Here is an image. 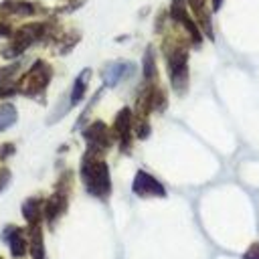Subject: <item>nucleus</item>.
Instances as JSON below:
<instances>
[{
    "mask_svg": "<svg viewBox=\"0 0 259 259\" xmlns=\"http://www.w3.org/2000/svg\"><path fill=\"white\" fill-rule=\"evenodd\" d=\"M164 57H166V67L170 75L172 89L182 95L188 89V49L186 45L174 36L164 40Z\"/></svg>",
    "mask_w": 259,
    "mask_h": 259,
    "instance_id": "obj_1",
    "label": "nucleus"
},
{
    "mask_svg": "<svg viewBox=\"0 0 259 259\" xmlns=\"http://www.w3.org/2000/svg\"><path fill=\"white\" fill-rule=\"evenodd\" d=\"M81 180L85 190L95 198H107L111 192V178L107 164L97 156L87 152L81 160Z\"/></svg>",
    "mask_w": 259,
    "mask_h": 259,
    "instance_id": "obj_2",
    "label": "nucleus"
},
{
    "mask_svg": "<svg viewBox=\"0 0 259 259\" xmlns=\"http://www.w3.org/2000/svg\"><path fill=\"white\" fill-rule=\"evenodd\" d=\"M51 32V24L49 22H28L22 24L18 30L12 32L8 45L2 47V57L4 59H14L18 55H22L30 45L42 40L45 36H49Z\"/></svg>",
    "mask_w": 259,
    "mask_h": 259,
    "instance_id": "obj_3",
    "label": "nucleus"
},
{
    "mask_svg": "<svg viewBox=\"0 0 259 259\" xmlns=\"http://www.w3.org/2000/svg\"><path fill=\"white\" fill-rule=\"evenodd\" d=\"M53 77V69L47 61H34L30 65V69L22 75V79L18 81V91L28 95V97H38L40 93H45L49 81Z\"/></svg>",
    "mask_w": 259,
    "mask_h": 259,
    "instance_id": "obj_4",
    "label": "nucleus"
},
{
    "mask_svg": "<svg viewBox=\"0 0 259 259\" xmlns=\"http://www.w3.org/2000/svg\"><path fill=\"white\" fill-rule=\"evenodd\" d=\"M168 14H170L172 22L180 24V26L186 30L190 42H192L194 47H200V42H202V30L198 28L196 20L188 14V4H186V0H172Z\"/></svg>",
    "mask_w": 259,
    "mask_h": 259,
    "instance_id": "obj_5",
    "label": "nucleus"
},
{
    "mask_svg": "<svg viewBox=\"0 0 259 259\" xmlns=\"http://www.w3.org/2000/svg\"><path fill=\"white\" fill-rule=\"evenodd\" d=\"M83 138L87 142V152L97 156L107 152L113 144V132H109V127L103 121H93L91 125H87L83 130Z\"/></svg>",
    "mask_w": 259,
    "mask_h": 259,
    "instance_id": "obj_6",
    "label": "nucleus"
},
{
    "mask_svg": "<svg viewBox=\"0 0 259 259\" xmlns=\"http://www.w3.org/2000/svg\"><path fill=\"white\" fill-rule=\"evenodd\" d=\"M132 136H134V113L130 107L119 109L113 121V138H117L121 152H130L132 148Z\"/></svg>",
    "mask_w": 259,
    "mask_h": 259,
    "instance_id": "obj_7",
    "label": "nucleus"
},
{
    "mask_svg": "<svg viewBox=\"0 0 259 259\" xmlns=\"http://www.w3.org/2000/svg\"><path fill=\"white\" fill-rule=\"evenodd\" d=\"M132 190L136 196L148 198V196H166V188L162 186V182L158 178H154L152 174H148L146 170H138L136 178L132 182Z\"/></svg>",
    "mask_w": 259,
    "mask_h": 259,
    "instance_id": "obj_8",
    "label": "nucleus"
},
{
    "mask_svg": "<svg viewBox=\"0 0 259 259\" xmlns=\"http://www.w3.org/2000/svg\"><path fill=\"white\" fill-rule=\"evenodd\" d=\"M134 71H136L134 63H130V61H115V63L105 65V69L101 71V79H103L105 87H115L123 79L132 77Z\"/></svg>",
    "mask_w": 259,
    "mask_h": 259,
    "instance_id": "obj_9",
    "label": "nucleus"
},
{
    "mask_svg": "<svg viewBox=\"0 0 259 259\" xmlns=\"http://www.w3.org/2000/svg\"><path fill=\"white\" fill-rule=\"evenodd\" d=\"M186 4L192 10V18L196 20V24L202 30V34L212 40L214 38V30H212V20H210V10L206 6V0H186Z\"/></svg>",
    "mask_w": 259,
    "mask_h": 259,
    "instance_id": "obj_10",
    "label": "nucleus"
},
{
    "mask_svg": "<svg viewBox=\"0 0 259 259\" xmlns=\"http://www.w3.org/2000/svg\"><path fill=\"white\" fill-rule=\"evenodd\" d=\"M2 239L6 241V245H8V249L14 257H22L26 253V239H24V233H22L20 227L8 225L2 231Z\"/></svg>",
    "mask_w": 259,
    "mask_h": 259,
    "instance_id": "obj_11",
    "label": "nucleus"
},
{
    "mask_svg": "<svg viewBox=\"0 0 259 259\" xmlns=\"http://www.w3.org/2000/svg\"><path fill=\"white\" fill-rule=\"evenodd\" d=\"M0 10L2 14H10V16H34L38 12V8L26 0H6L0 4Z\"/></svg>",
    "mask_w": 259,
    "mask_h": 259,
    "instance_id": "obj_12",
    "label": "nucleus"
},
{
    "mask_svg": "<svg viewBox=\"0 0 259 259\" xmlns=\"http://www.w3.org/2000/svg\"><path fill=\"white\" fill-rule=\"evenodd\" d=\"M42 200L32 196V198H26L24 204H22V217L26 219L28 225H38L40 219H42Z\"/></svg>",
    "mask_w": 259,
    "mask_h": 259,
    "instance_id": "obj_13",
    "label": "nucleus"
},
{
    "mask_svg": "<svg viewBox=\"0 0 259 259\" xmlns=\"http://www.w3.org/2000/svg\"><path fill=\"white\" fill-rule=\"evenodd\" d=\"M89 77H91V69H83V71L77 75V79H75V83H73V89H71V105H77V103L85 97Z\"/></svg>",
    "mask_w": 259,
    "mask_h": 259,
    "instance_id": "obj_14",
    "label": "nucleus"
},
{
    "mask_svg": "<svg viewBox=\"0 0 259 259\" xmlns=\"http://www.w3.org/2000/svg\"><path fill=\"white\" fill-rule=\"evenodd\" d=\"M30 255L32 259H47L45 255V243H42V231H40V223L38 225H30Z\"/></svg>",
    "mask_w": 259,
    "mask_h": 259,
    "instance_id": "obj_15",
    "label": "nucleus"
},
{
    "mask_svg": "<svg viewBox=\"0 0 259 259\" xmlns=\"http://www.w3.org/2000/svg\"><path fill=\"white\" fill-rule=\"evenodd\" d=\"M144 79H146V83H156V79H158L156 55H154L152 47H148L146 53H144Z\"/></svg>",
    "mask_w": 259,
    "mask_h": 259,
    "instance_id": "obj_16",
    "label": "nucleus"
},
{
    "mask_svg": "<svg viewBox=\"0 0 259 259\" xmlns=\"http://www.w3.org/2000/svg\"><path fill=\"white\" fill-rule=\"evenodd\" d=\"M16 117H18L16 107L12 103H2L0 105V132L8 130L10 125H14L16 123Z\"/></svg>",
    "mask_w": 259,
    "mask_h": 259,
    "instance_id": "obj_17",
    "label": "nucleus"
},
{
    "mask_svg": "<svg viewBox=\"0 0 259 259\" xmlns=\"http://www.w3.org/2000/svg\"><path fill=\"white\" fill-rule=\"evenodd\" d=\"M16 71H18V65L16 63L14 65H8V67H0V85H6Z\"/></svg>",
    "mask_w": 259,
    "mask_h": 259,
    "instance_id": "obj_18",
    "label": "nucleus"
},
{
    "mask_svg": "<svg viewBox=\"0 0 259 259\" xmlns=\"http://www.w3.org/2000/svg\"><path fill=\"white\" fill-rule=\"evenodd\" d=\"M243 259H259V243H253V245L245 251Z\"/></svg>",
    "mask_w": 259,
    "mask_h": 259,
    "instance_id": "obj_19",
    "label": "nucleus"
},
{
    "mask_svg": "<svg viewBox=\"0 0 259 259\" xmlns=\"http://www.w3.org/2000/svg\"><path fill=\"white\" fill-rule=\"evenodd\" d=\"M8 182H10V172L6 168H0V192L8 186Z\"/></svg>",
    "mask_w": 259,
    "mask_h": 259,
    "instance_id": "obj_20",
    "label": "nucleus"
},
{
    "mask_svg": "<svg viewBox=\"0 0 259 259\" xmlns=\"http://www.w3.org/2000/svg\"><path fill=\"white\" fill-rule=\"evenodd\" d=\"M12 32H14V30H12V26H10L8 22L0 20V36H2V38H4V36H8V38H10V36H12Z\"/></svg>",
    "mask_w": 259,
    "mask_h": 259,
    "instance_id": "obj_21",
    "label": "nucleus"
},
{
    "mask_svg": "<svg viewBox=\"0 0 259 259\" xmlns=\"http://www.w3.org/2000/svg\"><path fill=\"white\" fill-rule=\"evenodd\" d=\"M12 152H14V146H12V144H4V150H2V154H0V156H2V158H6V156H8V154H12Z\"/></svg>",
    "mask_w": 259,
    "mask_h": 259,
    "instance_id": "obj_22",
    "label": "nucleus"
},
{
    "mask_svg": "<svg viewBox=\"0 0 259 259\" xmlns=\"http://www.w3.org/2000/svg\"><path fill=\"white\" fill-rule=\"evenodd\" d=\"M221 6H223V0H210V8L217 12V10H221Z\"/></svg>",
    "mask_w": 259,
    "mask_h": 259,
    "instance_id": "obj_23",
    "label": "nucleus"
},
{
    "mask_svg": "<svg viewBox=\"0 0 259 259\" xmlns=\"http://www.w3.org/2000/svg\"><path fill=\"white\" fill-rule=\"evenodd\" d=\"M0 259H2V257H0Z\"/></svg>",
    "mask_w": 259,
    "mask_h": 259,
    "instance_id": "obj_24",
    "label": "nucleus"
}]
</instances>
